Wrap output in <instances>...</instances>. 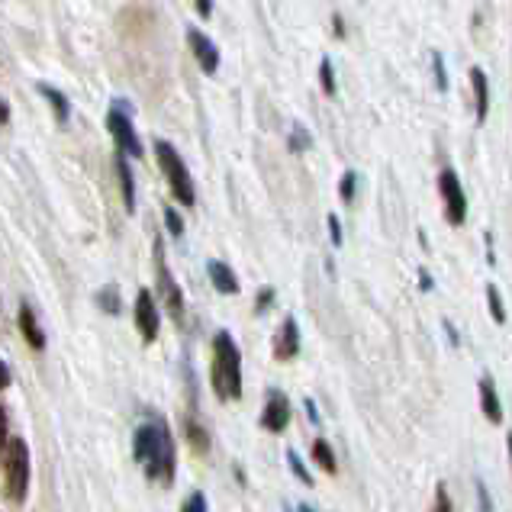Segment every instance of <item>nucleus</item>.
I'll use <instances>...</instances> for the list:
<instances>
[{
  "mask_svg": "<svg viewBox=\"0 0 512 512\" xmlns=\"http://www.w3.org/2000/svg\"><path fill=\"white\" fill-rule=\"evenodd\" d=\"M133 455L142 464L149 480L162 487L174 484V471H178V455H174V435L162 416H149L133 435Z\"/></svg>",
  "mask_w": 512,
  "mask_h": 512,
  "instance_id": "f257e3e1",
  "label": "nucleus"
},
{
  "mask_svg": "<svg viewBox=\"0 0 512 512\" xmlns=\"http://www.w3.org/2000/svg\"><path fill=\"white\" fill-rule=\"evenodd\" d=\"M210 380L219 400H239L242 397V351L236 345V339L219 329L213 335V368H210Z\"/></svg>",
  "mask_w": 512,
  "mask_h": 512,
  "instance_id": "f03ea898",
  "label": "nucleus"
},
{
  "mask_svg": "<svg viewBox=\"0 0 512 512\" xmlns=\"http://www.w3.org/2000/svg\"><path fill=\"white\" fill-rule=\"evenodd\" d=\"M155 155H158V165H162L165 178L171 184V194L178 197V203H184V207H194L197 203V190H194V178H190V171L184 165V158L178 155V149H174L171 142L158 139L155 142Z\"/></svg>",
  "mask_w": 512,
  "mask_h": 512,
  "instance_id": "7ed1b4c3",
  "label": "nucleus"
},
{
  "mask_svg": "<svg viewBox=\"0 0 512 512\" xmlns=\"http://www.w3.org/2000/svg\"><path fill=\"white\" fill-rule=\"evenodd\" d=\"M107 129L116 142V152L142 158V142H139L136 126H133V107H129L126 100H113V107L107 113Z\"/></svg>",
  "mask_w": 512,
  "mask_h": 512,
  "instance_id": "20e7f679",
  "label": "nucleus"
},
{
  "mask_svg": "<svg viewBox=\"0 0 512 512\" xmlns=\"http://www.w3.org/2000/svg\"><path fill=\"white\" fill-rule=\"evenodd\" d=\"M155 281H158V297H162V303L168 306V313L174 316V323H184V294L178 281L171 277V268L165 261V242L155 239Z\"/></svg>",
  "mask_w": 512,
  "mask_h": 512,
  "instance_id": "39448f33",
  "label": "nucleus"
},
{
  "mask_svg": "<svg viewBox=\"0 0 512 512\" xmlns=\"http://www.w3.org/2000/svg\"><path fill=\"white\" fill-rule=\"evenodd\" d=\"M29 490V448L23 438L7 442V496L13 503H23Z\"/></svg>",
  "mask_w": 512,
  "mask_h": 512,
  "instance_id": "423d86ee",
  "label": "nucleus"
},
{
  "mask_svg": "<svg viewBox=\"0 0 512 512\" xmlns=\"http://www.w3.org/2000/svg\"><path fill=\"white\" fill-rule=\"evenodd\" d=\"M438 194H442V203H445V219L451 226H464L467 219V194L461 187V178L455 168H445L438 174Z\"/></svg>",
  "mask_w": 512,
  "mask_h": 512,
  "instance_id": "0eeeda50",
  "label": "nucleus"
},
{
  "mask_svg": "<svg viewBox=\"0 0 512 512\" xmlns=\"http://www.w3.org/2000/svg\"><path fill=\"white\" fill-rule=\"evenodd\" d=\"M261 426L271 435H281L290 426V400H287V393H281L277 387L268 390L265 409H261Z\"/></svg>",
  "mask_w": 512,
  "mask_h": 512,
  "instance_id": "6e6552de",
  "label": "nucleus"
},
{
  "mask_svg": "<svg viewBox=\"0 0 512 512\" xmlns=\"http://www.w3.org/2000/svg\"><path fill=\"white\" fill-rule=\"evenodd\" d=\"M136 329L142 335V342H149V345L158 339V329H162V316H158V306L149 290H139V297H136Z\"/></svg>",
  "mask_w": 512,
  "mask_h": 512,
  "instance_id": "1a4fd4ad",
  "label": "nucleus"
},
{
  "mask_svg": "<svg viewBox=\"0 0 512 512\" xmlns=\"http://www.w3.org/2000/svg\"><path fill=\"white\" fill-rule=\"evenodd\" d=\"M187 42H190V52H194L197 65L203 68V75H216L219 71V49L210 36H203L197 26L187 29Z\"/></svg>",
  "mask_w": 512,
  "mask_h": 512,
  "instance_id": "9d476101",
  "label": "nucleus"
},
{
  "mask_svg": "<svg viewBox=\"0 0 512 512\" xmlns=\"http://www.w3.org/2000/svg\"><path fill=\"white\" fill-rule=\"evenodd\" d=\"M300 355V326L294 316H287L281 329L274 335V358L277 361H290Z\"/></svg>",
  "mask_w": 512,
  "mask_h": 512,
  "instance_id": "9b49d317",
  "label": "nucleus"
},
{
  "mask_svg": "<svg viewBox=\"0 0 512 512\" xmlns=\"http://www.w3.org/2000/svg\"><path fill=\"white\" fill-rule=\"evenodd\" d=\"M207 274H210V281L219 294H239V277L226 265V261H216V258L207 261Z\"/></svg>",
  "mask_w": 512,
  "mask_h": 512,
  "instance_id": "f8f14e48",
  "label": "nucleus"
},
{
  "mask_svg": "<svg viewBox=\"0 0 512 512\" xmlns=\"http://www.w3.org/2000/svg\"><path fill=\"white\" fill-rule=\"evenodd\" d=\"M480 409H484V416L493 422V426L503 422V403L496 397V384L490 377H480Z\"/></svg>",
  "mask_w": 512,
  "mask_h": 512,
  "instance_id": "ddd939ff",
  "label": "nucleus"
},
{
  "mask_svg": "<svg viewBox=\"0 0 512 512\" xmlns=\"http://www.w3.org/2000/svg\"><path fill=\"white\" fill-rule=\"evenodd\" d=\"M471 84H474V100H477V123H487L490 113V81L484 68H471Z\"/></svg>",
  "mask_w": 512,
  "mask_h": 512,
  "instance_id": "4468645a",
  "label": "nucleus"
},
{
  "mask_svg": "<svg viewBox=\"0 0 512 512\" xmlns=\"http://www.w3.org/2000/svg\"><path fill=\"white\" fill-rule=\"evenodd\" d=\"M116 174H120V190H123L126 213H136V181H133V168H129L126 155H120V152H116Z\"/></svg>",
  "mask_w": 512,
  "mask_h": 512,
  "instance_id": "2eb2a0df",
  "label": "nucleus"
},
{
  "mask_svg": "<svg viewBox=\"0 0 512 512\" xmlns=\"http://www.w3.org/2000/svg\"><path fill=\"white\" fill-rule=\"evenodd\" d=\"M36 91H39L42 97L49 100V104H52V110H55V120L65 126V123L71 120V104H68V97H65L62 91H58V87L46 84V81H39V84H36Z\"/></svg>",
  "mask_w": 512,
  "mask_h": 512,
  "instance_id": "dca6fc26",
  "label": "nucleus"
},
{
  "mask_svg": "<svg viewBox=\"0 0 512 512\" xmlns=\"http://www.w3.org/2000/svg\"><path fill=\"white\" fill-rule=\"evenodd\" d=\"M20 329H23V339L33 345L36 351L46 345V335H42V329H39V319H36V313H33V306H20Z\"/></svg>",
  "mask_w": 512,
  "mask_h": 512,
  "instance_id": "f3484780",
  "label": "nucleus"
},
{
  "mask_svg": "<svg viewBox=\"0 0 512 512\" xmlns=\"http://www.w3.org/2000/svg\"><path fill=\"white\" fill-rule=\"evenodd\" d=\"M313 461L323 467L326 474H335L339 471V461H335V455H332V448H329V442L326 438H316L313 442Z\"/></svg>",
  "mask_w": 512,
  "mask_h": 512,
  "instance_id": "a211bd4d",
  "label": "nucleus"
},
{
  "mask_svg": "<svg viewBox=\"0 0 512 512\" xmlns=\"http://www.w3.org/2000/svg\"><path fill=\"white\" fill-rule=\"evenodd\" d=\"M319 87H323L326 97L339 94V84H335V68H332L329 58H323V62H319Z\"/></svg>",
  "mask_w": 512,
  "mask_h": 512,
  "instance_id": "6ab92c4d",
  "label": "nucleus"
},
{
  "mask_svg": "<svg viewBox=\"0 0 512 512\" xmlns=\"http://www.w3.org/2000/svg\"><path fill=\"white\" fill-rule=\"evenodd\" d=\"M487 306H490V316L503 326L506 323V306H503V297H500V287L487 284Z\"/></svg>",
  "mask_w": 512,
  "mask_h": 512,
  "instance_id": "aec40b11",
  "label": "nucleus"
},
{
  "mask_svg": "<svg viewBox=\"0 0 512 512\" xmlns=\"http://www.w3.org/2000/svg\"><path fill=\"white\" fill-rule=\"evenodd\" d=\"M287 464H290V471H294V477L300 480V484H303V487H313V474H310V471H306V464H303V458L297 455V451H294V448H290V451H287Z\"/></svg>",
  "mask_w": 512,
  "mask_h": 512,
  "instance_id": "412c9836",
  "label": "nucleus"
},
{
  "mask_svg": "<svg viewBox=\"0 0 512 512\" xmlns=\"http://www.w3.org/2000/svg\"><path fill=\"white\" fill-rule=\"evenodd\" d=\"M97 303H100V310H107L110 316L120 313V294H116V287H113V284L100 290V294H97Z\"/></svg>",
  "mask_w": 512,
  "mask_h": 512,
  "instance_id": "4be33fe9",
  "label": "nucleus"
},
{
  "mask_svg": "<svg viewBox=\"0 0 512 512\" xmlns=\"http://www.w3.org/2000/svg\"><path fill=\"white\" fill-rule=\"evenodd\" d=\"M313 145V139H310V133H306L303 126H294V133H290V142H287V149L294 152V155H300V152H306Z\"/></svg>",
  "mask_w": 512,
  "mask_h": 512,
  "instance_id": "5701e85b",
  "label": "nucleus"
},
{
  "mask_svg": "<svg viewBox=\"0 0 512 512\" xmlns=\"http://www.w3.org/2000/svg\"><path fill=\"white\" fill-rule=\"evenodd\" d=\"M432 71H435V87L438 91H448V71H445V62H442V52H432Z\"/></svg>",
  "mask_w": 512,
  "mask_h": 512,
  "instance_id": "b1692460",
  "label": "nucleus"
},
{
  "mask_svg": "<svg viewBox=\"0 0 512 512\" xmlns=\"http://www.w3.org/2000/svg\"><path fill=\"white\" fill-rule=\"evenodd\" d=\"M355 187H358V174H355V171H345V174H342V181H339V194H342L345 203L355 200Z\"/></svg>",
  "mask_w": 512,
  "mask_h": 512,
  "instance_id": "393cba45",
  "label": "nucleus"
},
{
  "mask_svg": "<svg viewBox=\"0 0 512 512\" xmlns=\"http://www.w3.org/2000/svg\"><path fill=\"white\" fill-rule=\"evenodd\" d=\"M432 512H455V506H451V496H448V487L445 484H438L435 487V506Z\"/></svg>",
  "mask_w": 512,
  "mask_h": 512,
  "instance_id": "a878e982",
  "label": "nucleus"
},
{
  "mask_svg": "<svg viewBox=\"0 0 512 512\" xmlns=\"http://www.w3.org/2000/svg\"><path fill=\"white\" fill-rule=\"evenodd\" d=\"M181 512H207V496H203L200 490H194L184 500V506H181Z\"/></svg>",
  "mask_w": 512,
  "mask_h": 512,
  "instance_id": "bb28decb",
  "label": "nucleus"
},
{
  "mask_svg": "<svg viewBox=\"0 0 512 512\" xmlns=\"http://www.w3.org/2000/svg\"><path fill=\"white\" fill-rule=\"evenodd\" d=\"M165 226H168V232L171 236H184V219L178 216V210H165Z\"/></svg>",
  "mask_w": 512,
  "mask_h": 512,
  "instance_id": "cd10ccee",
  "label": "nucleus"
},
{
  "mask_svg": "<svg viewBox=\"0 0 512 512\" xmlns=\"http://www.w3.org/2000/svg\"><path fill=\"white\" fill-rule=\"evenodd\" d=\"M326 223H329V239H332V245L339 248V245H342V223H339V216L329 213Z\"/></svg>",
  "mask_w": 512,
  "mask_h": 512,
  "instance_id": "c85d7f7f",
  "label": "nucleus"
},
{
  "mask_svg": "<svg viewBox=\"0 0 512 512\" xmlns=\"http://www.w3.org/2000/svg\"><path fill=\"white\" fill-rule=\"evenodd\" d=\"M477 500H480V512H493L490 509V493L484 487V480H477Z\"/></svg>",
  "mask_w": 512,
  "mask_h": 512,
  "instance_id": "c756f323",
  "label": "nucleus"
},
{
  "mask_svg": "<svg viewBox=\"0 0 512 512\" xmlns=\"http://www.w3.org/2000/svg\"><path fill=\"white\" fill-rule=\"evenodd\" d=\"M271 303H274V290L265 287V294H258V303H255V306H258V313H265Z\"/></svg>",
  "mask_w": 512,
  "mask_h": 512,
  "instance_id": "7c9ffc66",
  "label": "nucleus"
},
{
  "mask_svg": "<svg viewBox=\"0 0 512 512\" xmlns=\"http://www.w3.org/2000/svg\"><path fill=\"white\" fill-rule=\"evenodd\" d=\"M194 7H197V13H200V17L207 20L210 13H213V0H194Z\"/></svg>",
  "mask_w": 512,
  "mask_h": 512,
  "instance_id": "2f4dec72",
  "label": "nucleus"
},
{
  "mask_svg": "<svg viewBox=\"0 0 512 512\" xmlns=\"http://www.w3.org/2000/svg\"><path fill=\"white\" fill-rule=\"evenodd\" d=\"M7 442H10L7 438V416H4V409H0V451L7 448Z\"/></svg>",
  "mask_w": 512,
  "mask_h": 512,
  "instance_id": "473e14b6",
  "label": "nucleus"
},
{
  "mask_svg": "<svg viewBox=\"0 0 512 512\" xmlns=\"http://www.w3.org/2000/svg\"><path fill=\"white\" fill-rule=\"evenodd\" d=\"M7 387H10V368L0 361V390H7Z\"/></svg>",
  "mask_w": 512,
  "mask_h": 512,
  "instance_id": "72a5a7b5",
  "label": "nucleus"
},
{
  "mask_svg": "<svg viewBox=\"0 0 512 512\" xmlns=\"http://www.w3.org/2000/svg\"><path fill=\"white\" fill-rule=\"evenodd\" d=\"M332 33L339 36V39L345 36V23H342V17H339V13H335V17H332Z\"/></svg>",
  "mask_w": 512,
  "mask_h": 512,
  "instance_id": "f704fd0d",
  "label": "nucleus"
},
{
  "mask_svg": "<svg viewBox=\"0 0 512 512\" xmlns=\"http://www.w3.org/2000/svg\"><path fill=\"white\" fill-rule=\"evenodd\" d=\"M7 120H10V107H7V100L0 97V126H7Z\"/></svg>",
  "mask_w": 512,
  "mask_h": 512,
  "instance_id": "c9c22d12",
  "label": "nucleus"
},
{
  "mask_svg": "<svg viewBox=\"0 0 512 512\" xmlns=\"http://www.w3.org/2000/svg\"><path fill=\"white\" fill-rule=\"evenodd\" d=\"M303 406H306V413H310V419L319 422V409H316V403H313V400H303Z\"/></svg>",
  "mask_w": 512,
  "mask_h": 512,
  "instance_id": "e433bc0d",
  "label": "nucleus"
},
{
  "mask_svg": "<svg viewBox=\"0 0 512 512\" xmlns=\"http://www.w3.org/2000/svg\"><path fill=\"white\" fill-rule=\"evenodd\" d=\"M419 284H422V290H432V277H429V271H419Z\"/></svg>",
  "mask_w": 512,
  "mask_h": 512,
  "instance_id": "4c0bfd02",
  "label": "nucleus"
},
{
  "mask_svg": "<svg viewBox=\"0 0 512 512\" xmlns=\"http://www.w3.org/2000/svg\"><path fill=\"white\" fill-rule=\"evenodd\" d=\"M506 448H509V461H512V432H509V438H506Z\"/></svg>",
  "mask_w": 512,
  "mask_h": 512,
  "instance_id": "58836bf2",
  "label": "nucleus"
},
{
  "mask_svg": "<svg viewBox=\"0 0 512 512\" xmlns=\"http://www.w3.org/2000/svg\"><path fill=\"white\" fill-rule=\"evenodd\" d=\"M300 512H316V509H313V506H306V503H303V506H300Z\"/></svg>",
  "mask_w": 512,
  "mask_h": 512,
  "instance_id": "ea45409f",
  "label": "nucleus"
}]
</instances>
